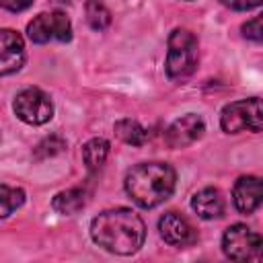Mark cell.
<instances>
[{"label": "cell", "instance_id": "52a82bcc", "mask_svg": "<svg viewBox=\"0 0 263 263\" xmlns=\"http://www.w3.org/2000/svg\"><path fill=\"white\" fill-rule=\"evenodd\" d=\"M27 35L33 43H49V41H70L72 25L68 16L60 10L41 12L27 25Z\"/></svg>", "mask_w": 263, "mask_h": 263}, {"label": "cell", "instance_id": "7a4b0ae2", "mask_svg": "<svg viewBox=\"0 0 263 263\" xmlns=\"http://www.w3.org/2000/svg\"><path fill=\"white\" fill-rule=\"evenodd\" d=\"M177 175L166 162H142L125 175V191L144 210L166 201L175 191Z\"/></svg>", "mask_w": 263, "mask_h": 263}, {"label": "cell", "instance_id": "6da1fadb", "mask_svg": "<svg viewBox=\"0 0 263 263\" xmlns=\"http://www.w3.org/2000/svg\"><path fill=\"white\" fill-rule=\"evenodd\" d=\"M92 240L115 255H134L140 251L146 238V226L142 218L129 208H115L101 212L90 222Z\"/></svg>", "mask_w": 263, "mask_h": 263}, {"label": "cell", "instance_id": "9a60e30c", "mask_svg": "<svg viewBox=\"0 0 263 263\" xmlns=\"http://www.w3.org/2000/svg\"><path fill=\"white\" fill-rule=\"evenodd\" d=\"M115 134L132 146H144L148 142V132L144 125H140L136 119H119L115 123Z\"/></svg>", "mask_w": 263, "mask_h": 263}, {"label": "cell", "instance_id": "8fae6325", "mask_svg": "<svg viewBox=\"0 0 263 263\" xmlns=\"http://www.w3.org/2000/svg\"><path fill=\"white\" fill-rule=\"evenodd\" d=\"M261 197H263V189H261L259 177L247 175V177H240L234 183L232 199H234V208L240 214H245V216L253 214L261 205Z\"/></svg>", "mask_w": 263, "mask_h": 263}, {"label": "cell", "instance_id": "5b68a950", "mask_svg": "<svg viewBox=\"0 0 263 263\" xmlns=\"http://www.w3.org/2000/svg\"><path fill=\"white\" fill-rule=\"evenodd\" d=\"M222 249L232 261H257L263 251V240L245 224H232L222 236Z\"/></svg>", "mask_w": 263, "mask_h": 263}, {"label": "cell", "instance_id": "7402d4cb", "mask_svg": "<svg viewBox=\"0 0 263 263\" xmlns=\"http://www.w3.org/2000/svg\"><path fill=\"white\" fill-rule=\"evenodd\" d=\"M51 2H55V4H68V2H72V0H51Z\"/></svg>", "mask_w": 263, "mask_h": 263}, {"label": "cell", "instance_id": "e0dca14e", "mask_svg": "<svg viewBox=\"0 0 263 263\" xmlns=\"http://www.w3.org/2000/svg\"><path fill=\"white\" fill-rule=\"evenodd\" d=\"M86 21L95 31H103L111 23V12L101 0H88L86 2Z\"/></svg>", "mask_w": 263, "mask_h": 263}, {"label": "cell", "instance_id": "3957f363", "mask_svg": "<svg viewBox=\"0 0 263 263\" xmlns=\"http://www.w3.org/2000/svg\"><path fill=\"white\" fill-rule=\"evenodd\" d=\"M166 76L171 80H185L197 66V39L187 29H175L168 35L166 49Z\"/></svg>", "mask_w": 263, "mask_h": 263}, {"label": "cell", "instance_id": "ba28073f", "mask_svg": "<svg viewBox=\"0 0 263 263\" xmlns=\"http://www.w3.org/2000/svg\"><path fill=\"white\" fill-rule=\"evenodd\" d=\"M203 132H205L203 119L195 113H187V115L175 119L168 125L166 134H164V140L171 148H185V146L197 142L203 136Z\"/></svg>", "mask_w": 263, "mask_h": 263}, {"label": "cell", "instance_id": "44dd1931", "mask_svg": "<svg viewBox=\"0 0 263 263\" xmlns=\"http://www.w3.org/2000/svg\"><path fill=\"white\" fill-rule=\"evenodd\" d=\"M33 4V0H0V8L10 10V12H21L25 8H29Z\"/></svg>", "mask_w": 263, "mask_h": 263}, {"label": "cell", "instance_id": "277c9868", "mask_svg": "<svg viewBox=\"0 0 263 263\" xmlns=\"http://www.w3.org/2000/svg\"><path fill=\"white\" fill-rule=\"evenodd\" d=\"M220 125L226 134H238L242 129L261 132L263 127V113H261V101L257 97L234 101L226 105L220 113Z\"/></svg>", "mask_w": 263, "mask_h": 263}, {"label": "cell", "instance_id": "ac0fdd59", "mask_svg": "<svg viewBox=\"0 0 263 263\" xmlns=\"http://www.w3.org/2000/svg\"><path fill=\"white\" fill-rule=\"evenodd\" d=\"M64 146H66V144H64L62 138H58V136H49V138H45L43 142L37 144V148H35V158H47V156H53V154L62 152Z\"/></svg>", "mask_w": 263, "mask_h": 263}, {"label": "cell", "instance_id": "4fadbf2b", "mask_svg": "<svg viewBox=\"0 0 263 263\" xmlns=\"http://www.w3.org/2000/svg\"><path fill=\"white\" fill-rule=\"evenodd\" d=\"M86 203V191L84 189H66V191H60L53 201H51V208L58 212V214H64V216H72L76 212H80Z\"/></svg>", "mask_w": 263, "mask_h": 263}, {"label": "cell", "instance_id": "30bf717a", "mask_svg": "<svg viewBox=\"0 0 263 263\" xmlns=\"http://www.w3.org/2000/svg\"><path fill=\"white\" fill-rule=\"evenodd\" d=\"M25 64V41L12 29H0V76L14 74Z\"/></svg>", "mask_w": 263, "mask_h": 263}, {"label": "cell", "instance_id": "2e32d148", "mask_svg": "<svg viewBox=\"0 0 263 263\" xmlns=\"http://www.w3.org/2000/svg\"><path fill=\"white\" fill-rule=\"evenodd\" d=\"M23 203H25V191L23 189L0 185V220L2 218H8Z\"/></svg>", "mask_w": 263, "mask_h": 263}, {"label": "cell", "instance_id": "d6986e66", "mask_svg": "<svg viewBox=\"0 0 263 263\" xmlns=\"http://www.w3.org/2000/svg\"><path fill=\"white\" fill-rule=\"evenodd\" d=\"M263 18L261 16H255V18H251V21H247L245 25H242V35L247 37V39H251V41H261V33H263Z\"/></svg>", "mask_w": 263, "mask_h": 263}, {"label": "cell", "instance_id": "5bb4252c", "mask_svg": "<svg viewBox=\"0 0 263 263\" xmlns=\"http://www.w3.org/2000/svg\"><path fill=\"white\" fill-rule=\"evenodd\" d=\"M109 156V142L103 138H92L82 146V160L88 171H99Z\"/></svg>", "mask_w": 263, "mask_h": 263}, {"label": "cell", "instance_id": "8992f818", "mask_svg": "<svg viewBox=\"0 0 263 263\" xmlns=\"http://www.w3.org/2000/svg\"><path fill=\"white\" fill-rule=\"evenodd\" d=\"M12 109L16 117L29 125H43L53 117V103L39 88H25L14 97Z\"/></svg>", "mask_w": 263, "mask_h": 263}, {"label": "cell", "instance_id": "ffe728a7", "mask_svg": "<svg viewBox=\"0 0 263 263\" xmlns=\"http://www.w3.org/2000/svg\"><path fill=\"white\" fill-rule=\"evenodd\" d=\"M261 2L263 0H222V4L232 10H253V8L261 6Z\"/></svg>", "mask_w": 263, "mask_h": 263}, {"label": "cell", "instance_id": "9c48e42d", "mask_svg": "<svg viewBox=\"0 0 263 263\" xmlns=\"http://www.w3.org/2000/svg\"><path fill=\"white\" fill-rule=\"evenodd\" d=\"M158 230L164 242H168L171 247H189L197 240L195 228L189 224L187 218H183L177 212H166L158 220Z\"/></svg>", "mask_w": 263, "mask_h": 263}, {"label": "cell", "instance_id": "7c38bea8", "mask_svg": "<svg viewBox=\"0 0 263 263\" xmlns=\"http://www.w3.org/2000/svg\"><path fill=\"white\" fill-rule=\"evenodd\" d=\"M191 208L201 220H214V218H220L224 214V197L218 189L205 187L193 195Z\"/></svg>", "mask_w": 263, "mask_h": 263}]
</instances>
